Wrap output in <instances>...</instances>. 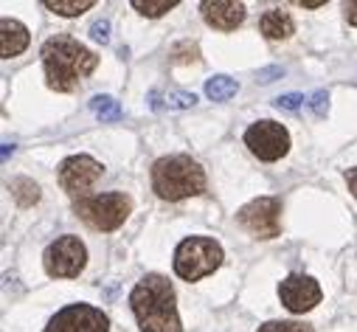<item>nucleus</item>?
I'll return each instance as SVG.
<instances>
[{"label":"nucleus","mask_w":357,"mask_h":332,"mask_svg":"<svg viewBox=\"0 0 357 332\" xmlns=\"http://www.w3.org/2000/svg\"><path fill=\"white\" fill-rule=\"evenodd\" d=\"M96 65H99V56L73 37L56 34L43 45L45 82L56 93H70L84 76H91L96 70Z\"/></svg>","instance_id":"f257e3e1"},{"label":"nucleus","mask_w":357,"mask_h":332,"mask_svg":"<svg viewBox=\"0 0 357 332\" xmlns=\"http://www.w3.org/2000/svg\"><path fill=\"white\" fill-rule=\"evenodd\" d=\"M130 307L144 332H183L174 307V290L160 273H146L130 293Z\"/></svg>","instance_id":"f03ea898"},{"label":"nucleus","mask_w":357,"mask_h":332,"mask_svg":"<svg viewBox=\"0 0 357 332\" xmlns=\"http://www.w3.org/2000/svg\"><path fill=\"white\" fill-rule=\"evenodd\" d=\"M152 189L169 203L186 200L206 192V172L189 155H166L152 163Z\"/></svg>","instance_id":"7ed1b4c3"},{"label":"nucleus","mask_w":357,"mask_h":332,"mask_svg":"<svg viewBox=\"0 0 357 332\" xmlns=\"http://www.w3.org/2000/svg\"><path fill=\"white\" fill-rule=\"evenodd\" d=\"M220 265H222V248L211 236H189L174 251V273L186 282H197L214 273Z\"/></svg>","instance_id":"20e7f679"},{"label":"nucleus","mask_w":357,"mask_h":332,"mask_svg":"<svg viewBox=\"0 0 357 332\" xmlns=\"http://www.w3.org/2000/svg\"><path fill=\"white\" fill-rule=\"evenodd\" d=\"M73 211L79 220H84L96 231H116L124 225V220L132 211V200L124 192H107V195H87L73 203Z\"/></svg>","instance_id":"39448f33"},{"label":"nucleus","mask_w":357,"mask_h":332,"mask_svg":"<svg viewBox=\"0 0 357 332\" xmlns=\"http://www.w3.org/2000/svg\"><path fill=\"white\" fill-rule=\"evenodd\" d=\"M84 262H87L84 242L73 234L56 236L45 248V257H43V265H45L48 276H54V279H76L84 271Z\"/></svg>","instance_id":"423d86ee"},{"label":"nucleus","mask_w":357,"mask_h":332,"mask_svg":"<svg viewBox=\"0 0 357 332\" xmlns=\"http://www.w3.org/2000/svg\"><path fill=\"white\" fill-rule=\"evenodd\" d=\"M236 222L259 239H273L282 231V200L279 197H256L236 211Z\"/></svg>","instance_id":"0eeeda50"},{"label":"nucleus","mask_w":357,"mask_h":332,"mask_svg":"<svg viewBox=\"0 0 357 332\" xmlns=\"http://www.w3.org/2000/svg\"><path fill=\"white\" fill-rule=\"evenodd\" d=\"M105 166L91 158V155H70L59 163L56 169V178H59V186L68 192V195H79V197H87V192H91L96 186V181L102 178Z\"/></svg>","instance_id":"6e6552de"},{"label":"nucleus","mask_w":357,"mask_h":332,"mask_svg":"<svg viewBox=\"0 0 357 332\" xmlns=\"http://www.w3.org/2000/svg\"><path fill=\"white\" fill-rule=\"evenodd\" d=\"M245 144H248V149L259 160L271 163V160H279V158L287 155V149H290V133L279 121L264 119V121H256V124L248 127Z\"/></svg>","instance_id":"1a4fd4ad"},{"label":"nucleus","mask_w":357,"mask_h":332,"mask_svg":"<svg viewBox=\"0 0 357 332\" xmlns=\"http://www.w3.org/2000/svg\"><path fill=\"white\" fill-rule=\"evenodd\" d=\"M107 315L93 304H68L45 326V332H107Z\"/></svg>","instance_id":"9d476101"},{"label":"nucleus","mask_w":357,"mask_h":332,"mask_svg":"<svg viewBox=\"0 0 357 332\" xmlns=\"http://www.w3.org/2000/svg\"><path fill=\"white\" fill-rule=\"evenodd\" d=\"M279 299H282V304H284L290 312L301 315V312H310V310L321 301V287H318V282H315L312 276L293 273V276H287V279L279 285Z\"/></svg>","instance_id":"9b49d317"},{"label":"nucleus","mask_w":357,"mask_h":332,"mask_svg":"<svg viewBox=\"0 0 357 332\" xmlns=\"http://www.w3.org/2000/svg\"><path fill=\"white\" fill-rule=\"evenodd\" d=\"M200 12H203V20L220 31H234L245 20V6L236 3V0H203Z\"/></svg>","instance_id":"f8f14e48"},{"label":"nucleus","mask_w":357,"mask_h":332,"mask_svg":"<svg viewBox=\"0 0 357 332\" xmlns=\"http://www.w3.org/2000/svg\"><path fill=\"white\" fill-rule=\"evenodd\" d=\"M29 29L20 23V20H12V17H3L0 20V56L3 59H12L17 54H23L29 48Z\"/></svg>","instance_id":"ddd939ff"},{"label":"nucleus","mask_w":357,"mask_h":332,"mask_svg":"<svg viewBox=\"0 0 357 332\" xmlns=\"http://www.w3.org/2000/svg\"><path fill=\"white\" fill-rule=\"evenodd\" d=\"M259 29H261V34L267 40H287L296 31V23H293V17L284 9H271V12L261 15Z\"/></svg>","instance_id":"4468645a"},{"label":"nucleus","mask_w":357,"mask_h":332,"mask_svg":"<svg viewBox=\"0 0 357 332\" xmlns=\"http://www.w3.org/2000/svg\"><path fill=\"white\" fill-rule=\"evenodd\" d=\"M236 91H239V85L231 76H211L206 82V96L211 102H228L231 96H236Z\"/></svg>","instance_id":"2eb2a0df"},{"label":"nucleus","mask_w":357,"mask_h":332,"mask_svg":"<svg viewBox=\"0 0 357 332\" xmlns=\"http://www.w3.org/2000/svg\"><path fill=\"white\" fill-rule=\"evenodd\" d=\"M9 189H12V197L17 200V206H23V209H29V206H34L40 200V186L34 181H29V178L12 181Z\"/></svg>","instance_id":"dca6fc26"},{"label":"nucleus","mask_w":357,"mask_h":332,"mask_svg":"<svg viewBox=\"0 0 357 332\" xmlns=\"http://www.w3.org/2000/svg\"><path fill=\"white\" fill-rule=\"evenodd\" d=\"M45 9H51L54 15H62V17H76L87 9H93V0H45L43 3Z\"/></svg>","instance_id":"f3484780"},{"label":"nucleus","mask_w":357,"mask_h":332,"mask_svg":"<svg viewBox=\"0 0 357 332\" xmlns=\"http://www.w3.org/2000/svg\"><path fill=\"white\" fill-rule=\"evenodd\" d=\"M91 110L96 113V119L102 121H119L121 119V105L113 96H93L91 99Z\"/></svg>","instance_id":"a211bd4d"},{"label":"nucleus","mask_w":357,"mask_h":332,"mask_svg":"<svg viewBox=\"0 0 357 332\" xmlns=\"http://www.w3.org/2000/svg\"><path fill=\"white\" fill-rule=\"evenodd\" d=\"M177 6V0H160V3H149V0H132V9H138L144 17H160Z\"/></svg>","instance_id":"6ab92c4d"},{"label":"nucleus","mask_w":357,"mask_h":332,"mask_svg":"<svg viewBox=\"0 0 357 332\" xmlns=\"http://www.w3.org/2000/svg\"><path fill=\"white\" fill-rule=\"evenodd\" d=\"M256 332H315V329L312 324H301V321H267Z\"/></svg>","instance_id":"aec40b11"},{"label":"nucleus","mask_w":357,"mask_h":332,"mask_svg":"<svg viewBox=\"0 0 357 332\" xmlns=\"http://www.w3.org/2000/svg\"><path fill=\"white\" fill-rule=\"evenodd\" d=\"M166 105L174 107V110H186V107H195L197 105V96L195 93H186V91H169L166 93Z\"/></svg>","instance_id":"412c9836"},{"label":"nucleus","mask_w":357,"mask_h":332,"mask_svg":"<svg viewBox=\"0 0 357 332\" xmlns=\"http://www.w3.org/2000/svg\"><path fill=\"white\" fill-rule=\"evenodd\" d=\"M301 105H304V96L301 93H284V96L276 99V107L279 110H290V113H296Z\"/></svg>","instance_id":"4be33fe9"},{"label":"nucleus","mask_w":357,"mask_h":332,"mask_svg":"<svg viewBox=\"0 0 357 332\" xmlns=\"http://www.w3.org/2000/svg\"><path fill=\"white\" fill-rule=\"evenodd\" d=\"M310 107L315 110V116H326V110H329V93L326 91H315L312 96H310Z\"/></svg>","instance_id":"5701e85b"},{"label":"nucleus","mask_w":357,"mask_h":332,"mask_svg":"<svg viewBox=\"0 0 357 332\" xmlns=\"http://www.w3.org/2000/svg\"><path fill=\"white\" fill-rule=\"evenodd\" d=\"M91 37H93L96 43H107V40H110V23H107V20H96V23L91 26Z\"/></svg>","instance_id":"b1692460"},{"label":"nucleus","mask_w":357,"mask_h":332,"mask_svg":"<svg viewBox=\"0 0 357 332\" xmlns=\"http://www.w3.org/2000/svg\"><path fill=\"white\" fill-rule=\"evenodd\" d=\"M343 12H346V20H349L351 26H357V0L346 3V6H343Z\"/></svg>","instance_id":"393cba45"},{"label":"nucleus","mask_w":357,"mask_h":332,"mask_svg":"<svg viewBox=\"0 0 357 332\" xmlns=\"http://www.w3.org/2000/svg\"><path fill=\"white\" fill-rule=\"evenodd\" d=\"M284 70L282 68H267V70H259V79L261 82H273V76H282Z\"/></svg>","instance_id":"a878e982"},{"label":"nucleus","mask_w":357,"mask_h":332,"mask_svg":"<svg viewBox=\"0 0 357 332\" xmlns=\"http://www.w3.org/2000/svg\"><path fill=\"white\" fill-rule=\"evenodd\" d=\"M346 183H349V192L357 197V166H354V169H349V172H346Z\"/></svg>","instance_id":"bb28decb"},{"label":"nucleus","mask_w":357,"mask_h":332,"mask_svg":"<svg viewBox=\"0 0 357 332\" xmlns=\"http://www.w3.org/2000/svg\"><path fill=\"white\" fill-rule=\"evenodd\" d=\"M298 6H304V9H321V6H326V0H298Z\"/></svg>","instance_id":"cd10ccee"}]
</instances>
